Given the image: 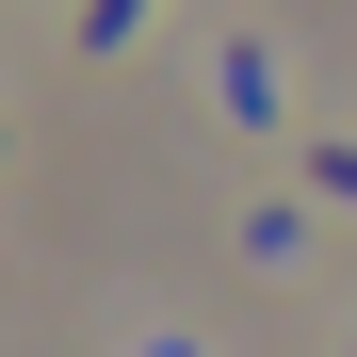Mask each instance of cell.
Wrapping results in <instances>:
<instances>
[{"label":"cell","instance_id":"7a4b0ae2","mask_svg":"<svg viewBox=\"0 0 357 357\" xmlns=\"http://www.w3.org/2000/svg\"><path fill=\"white\" fill-rule=\"evenodd\" d=\"M309 178H325V195H341V211H357V146H309Z\"/></svg>","mask_w":357,"mask_h":357},{"label":"cell","instance_id":"6da1fadb","mask_svg":"<svg viewBox=\"0 0 357 357\" xmlns=\"http://www.w3.org/2000/svg\"><path fill=\"white\" fill-rule=\"evenodd\" d=\"M146 33V0H82V49H130Z\"/></svg>","mask_w":357,"mask_h":357}]
</instances>
